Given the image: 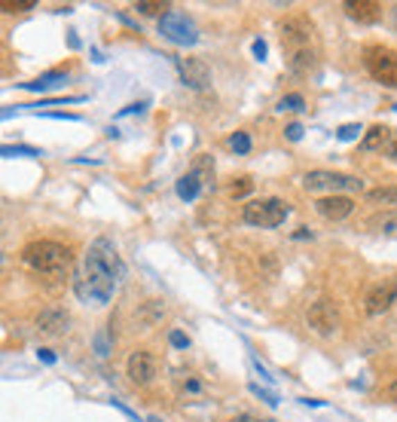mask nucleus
<instances>
[{"label": "nucleus", "mask_w": 397, "mask_h": 422, "mask_svg": "<svg viewBox=\"0 0 397 422\" xmlns=\"http://www.w3.org/2000/svg\"><path fill=\"white\" fill-rule=\"evenodd\" d=\"M126 275V266L117 254L110 239H95L89 245L86 257H83V273H80V297H89L95 303H107L113 297V291L119 288V279Z\"/></svg>", "instance_id": "1"}, {"label": "nucleus", "mask_w": 397, "mask_h": 422, "mask_svg": "<svg viewBox=\"0 0 397 422\" xmlns=\"http://www.w3.org/2000/svg\"><path fill=\"white\" fill-rule=\"evenodd\" d=\"M278 31H281V52L287 58V67L294 74H309L321 56V43L312 19L303 13H294L281 22Z\"/></svg>", "instance_id": "2"}, {"label": "nucleus", "mask_w": 397, "mask_h": 422, "mask_svg": "<svg viewBox=\"0 0 397 422\" xmlns=\"http://www.w3.org/2000/svg\"><path fill=\"white\" fill-rule=\"evenodd\" d=\"M22 260L37 273H65L71 266V248L61 242H52V239H43V242H31L22 248Z\"/></svg>", "instance_id": "3"}, {"label": "nucleus", "mask_w": 397, "mask_h": 422, "mask_svg": "<svg viewBox=\"0 0 397 422\" xmlns=\"http://www.w3.org/2000/svg\"><path fill=\"white\" fill-rule=\"evenodd\" d=\"M287 214H290V205L285 202V199L269 196V199H254V202H248L244 211H242V218H244V224H251V227L272 229V227L285 224Z\"/></svg>", "instance_id": "4"}, {"label": "nucleus", "mask_w": 397, "mask_h": 422, "mask_svg": "<svg viewBox=\"0 0 397 422\" xmlns=\"http://www.w3.org/2000/svg\"><path fill=\"white\" fill-rule=\"evenodd\" d=\"M364 65L376 83H382V86H388V89H397V52L391 46H382V43L366 46Z\"/></svg>", "instance_id": "5"}, {"label": "nucleus", "mask_w": 397, "mask_h": 422, "mask_svg": "<svg viewBox=\"0 0 397 422\" xmlns=\"http://www.w3.org/2000/svg\"><path fill=\"white\" fill-rule=\"evenodd\" d=\"M303 187L312 190V193H321V190H327L330 196H339V193H355V190L364 187L361 178H355V175H346V172H324V168H318V172H309L303 178Z\"/></svg>", "instance_id": "6"}, {"label": "nucleus", "mask_w": 397, "mask_h": 422, "mask_svg": "<svg viewBox=\"0 0 397 422\" xmlns=\"http://www.w3.org/2000/svg\"><path fill=\"white\" fill-rule=\"evenodd\" d=\"M159 34L174 46H193L198 43V28L193 25V19H187L183 13H168L159 19Z\"/></svg>", "instance_id": "7"}, {"label": "nucleus", "mask_w": 397, "mask_h": 422, "mask_svg": "<svg viewBox=\"0 0 397 422\" xmlns=\"http://www.w3.org/2000/svg\"><path fill=\"white\" fill-rule=\"evenodd\" d=\"M394 300H397V279H385L366 291L364 309H366V316H382V312L391 309Z\"/></svg>", "instance_id": "8"}, {"label": "nucleus", "mask_w": 397, "mask_h": 422, "mask_svg": "<svg viewBox=\"0 0 397 422\" xmlns=\"http://www.w3.org/2000/svg\"><path fill=\"white\" fill-rule=\"evenodd\" d=\"M309 325L315 334L330 336V334H336V327H339V312H336V306L330 300H318L309 306Z\"/></svg>", "instance_id": "9"}, {"label": "nucleus", "mask_w": 397, "mask_h": 422, "mask_svg": "<svg viewBox=\"0 0 397 422\" xmlns=\"http://www.w3.org/2000/svg\"><path fill=\"white\" fill-rule=\"evenodd\" d=\"M126 373L135 386H147V382H153V377H156V358H153L147 349H137L128 355Z\"/></svg>", "instance_id": "10"}, {"label": "nucleus", "mask_w": 397, "mask_h": 422, "mask_svg": "<svg viewBox=\"0 0 397 422\" xmlns=\"http://www.w3.org/2000/svg\"><path fill=\"white\" fill-rule=\"evenodd\" d=\"M180 83L189 89H208L211 86V67L202 58H178Z\"/></svg>", "instance_id": "11"}, {"label": "nucleus", "mask_w": 397, "mask_h": 422, "mask_svg": "<svg viewBox=\"0 0 397 422\" xmlns=\"http://www.w3.org/2000/svg\"><path fill=\"white\" fill-rule=\"evenodd\" d=\"M315 211L327 220H346L351 211H355V199L348 196H324L315 202Z\"/></svg>", "instance_id": "12"}, {"label": "nucleus", "mask_w": 397, "mask_h": 422, "mask_svg": "<svg viewBox=\"0 0 397 422\" xmlns=\"http://www.w3.org/2000/svg\"><path fill=\"white\" fill-rule=\"evenodd\" d=\"M71 327V316H67L65 309H43L40 316H37V331H40L43 336H61Z\"/></svg>", "instance_id": "13"}, {"label": "nucleus", "mask_w": 397, "mask_h": 422, "mask_svg": "<svg viewBox=\"0 0 397 422\" xmlns=\"http://www.w3.org/2000/svg\"><path fill=\"white\" fill-rule=\"evenodd\" d=\"M342 10H346L348 19L364 22V25H373V22L382 19V3H376V0H346Z\"/></svg>", "instance_id": "14"}, {"label": "nucleus", "mask_w": 397, "mask_h": 422, "mask_svg": "<svg viewBox=\"0 0 397 422\" xmlns=\"http://www.w3.org/2000/svg\"><path fill=\"white\" fill-rule=\"evenodd\" d=\"M366 227H370L373 233H382V236H397V209L373 214V218L366 220Z\"/></svg>", "instance_id": "15"}, {"label": "nucleus", "mask_w": 397, "mask_h": 422, "mask_svg": "<svg viewBox=\"0 0 397 422\" xmlns=\"http://www.w3.org/2000/svg\"><path fill=\"white\" fill-rule=\"evenodd\" d=\"M202 187H205L202 178H198V175H193V172H187V175H183V178L178 181V196L187 199V202H193V199L202 193Z\"/></svg>", "instance_id": "16"}, {"label": "nucleus", "mask_w": 397, "mask_h": 422, "mask_svg": "<svg viewBox=\"0 0 397 422\" xmlns=\"http://www.w3.org/2000/svg\"><path fill=\"white\" fill-rule=\"evenodd\" d=\"M189 172L198 175V178H202V184L208 187V184H214V159L202 153V156H196V163H193V168H189Z\"/></svg>", "instance_id": "17"}, {"label": "nucleus", "mask_w": 397, "mask_h": 422, "mask_svg": "<svg viewBox=\"0 0 397 422\" xmlns=\"http://www.w3.org/2000/svg\"><path fill=\"white\" fill-rule=\"evenodd\" d=\"M382 144H391V141H388V129L385 126H373L370 132L364 135V150H379Z\"/></svg>", "instance_id": "18"}, {"label": "nucleus", "mask_w": 397, "mask_h": 422, "mask_svg": "<svg viewBox=\"0 0 397 422\" xmlns=\"http://www.w3.org/2000/svg\"><path fill=\"white\" fill-rule=\"evenodd\" d=\"M65 80V71H49V74H43V76H37V80H31V83H22L25 89H49V86H58V83Z\"/></svg>", "instance_id": "19"}, {"label": "nucleus", "mask_w": 397, "mask_h": 422, "mask_svg": "<svg viewBox=\"0 0 397 422\" xmlns=\"http://www.w3.org/2000/svg\"><path fill=\"white\" fill-rule=\"evenodd\" d=\"M373 205H397V187H379V190H370L366 193Z\"/></svg>", "instance_id": "20"}, {"label": "nucleus", "mask_w": 397, "mask_h": 422, "mask_svg": "<svg viewBox=\"0 0 397 422\" xmlns=\"http://www.w3.org/2000/svg\"><path fill=\"white\" fill-rule=\"evenodd\" d=\"M135 10L141 15H168V3H159V0H137Z\"/></svg>", "instance_id": "21"}, {"label": "nucleus", "mask_w": 397, "mask_h": 422, "mask_svg": "<svg viewBox=\"0 0 397 422\" xmlns=\"http://www.w3.org/2000/svg\"><path fill=\"white\" fill-rule=\"evenodd\" d=\"M278 111H305V102H303V95H285L278 102Z\"/></svg>", "instance_id": "22"}, {"label": "nucleus", "mask_w": 397, "mask_h": 422, "mask_svg": "<svg viewBox=\"0 0 397 422\" xmlns=\"http://www.w3.org/2000/svg\"><path fill=\"white\" fill-rule=\"evenodd\" d=\"M364 129L357 126V122H348V126H339V132H336V138L339 141H355V138H361Z\"/></svg>", "instance_id": "23"}, {"label": "nucleus", "mask_w": 397, "mask_h": 422, "mask_svg": "<svg viewBox=\"0 0 397 422\" xmlns=\"http://www.w3.org/2000/svg\"><path fill=\"white\" fill-rule=\"evenodd\" d=\"M229 147H233L235 153H248L251 150V138L244 132H235L233 138H229Z\"/></svg>", "instance_id": "24"}, {"label": "nucleus", "mask_w": 397, "mask_h": 422, "mask_svg": "<svg viewBox=\"0 0 397 422\" xmlns=\"http://www.w3.org/2000/svg\"><path fill=\"white\" fill-rule=\"evenodd\" d=\"M3 6L6 13H25V10H31V6H34V0H3Z\"/></svg>", "instance_id": "25"}, {"label": "nucleus", "mask_w": 397, "mask_h": 422, "mask_svg": "<svg viewBox=\"0 0 397 422\" xmlns=\"http://www.w3.org/2000/svg\"><path fill=\"white\" fill-rule=\"evenodd\" d=\"M251 187H254V181H251V178H239V184L229 187V196H244V193H251Z\"/></svg>", "instance_id": "26"}, {"label": "nucleus", "mask_w": 397, "mask_h": 422, "mask_svg": "<svg viewBox=\"0 0 397 422\" xmlns=\"http://www.w3.org/2000/svg\"><path fill=\"white\" fill-rule=\"evenodd\" d=\"M168 343H171L174 349H187V346H189V340H187V336H183L180 331H171V336H168Z\"/></svg>", "instance_id": "27"}, {"label": "nucleus", "mask_w": 397, "mask_h": 422, "mask_svg": "<svg viewBox=\"0 0 397 422\" xmlns=\"http://www.w3.org/2000/svg\"><path fill=\"white\" fill-rule=\"evenodd\" d=\"M285 135H287V141H300V138H303V126H300V122H290V126L285 129Z\"/></svg>", "instance_id": "28"}, {"label": "nucleus", "mask_w": 397, "mask_h": 422, "mask_svg": "<svg viewBox=\"0 0 397 422\" xmlns=\"http://www.w3.org/2000/svg\"><path fill=\"white\" fill-rule=\"evenodd\" d=\"M229 422H272V419H263V416H257V413H239V416H233Z\"/></svg>", "instance_id": "29"}, {"label": "nucleus", "mask_w": 397, "mask_h": 422, "mask_svg": "<svg viewBox=\"0 0 397 422\" xmlns=\"http://www.w3.org/2000/svg\"><path fill=\"white\" fill-rule=\"evenodd\" d=\"M15 153H28V156H40L34 147H3V156H15Z\"/></svg>", "instance_id": "30"}, {"label": "nucleus", "mask_w": 397, "mask_h": 422, "mask_svg": "<svg viewBox=\"0 0 397 422\" xmlns=\"http://www.w3.org/2000/svg\"><path fill=\"white\" fill-rule=\"evenodd\" d=\"M251 392L260 395V398H263V401H269V404H278V398H275L272 392H266V389H260V386H251Z\"/></svg>", "instance_id": "31"}, {"label": "nucleus", "mask_w": 397, "mask_h": 422, "mask_svg": "<svg viewBox=\"0 0 397 422\" xmlns=\"http://www.w3.org/2000/svg\"><path fill=\"white\" fill-rule=\"evenodd\" d=\"M254 56H257L260 61L266 58V43H263V40H254Z\"/></svg>", "instance_id": "32"}, {"label": "nucleus", "mask_w": 397, "mask_h": 422, "mask_svg": "<svg viewBox=\"0 0 397 422\" xmlns=\"http://www.w3.org/2000/svg\"><path fill=\"white\" fill-rule=\"evenodd\" d=\"M37 355H40V362H46V364H56V355H52L49 349H40Z\"/></svg>", "instance_id": "33"}, {"label": "nucleus", "mask_w": 397, "mask_h": 422, "mask_svg": "<svg viewBox=\"0 0 397 422\" xmlns=\"http://www.w3.org/2000/svg\"><path fill=\"white\" fill-rule=\"evenodd\" d=\"M294 239H312V233H309V229H305V227H300V229H296V233H294Z\"/></svg>", "instance_id": "34"}, {"label": "nucleus", "mask_w": 397, "mask_h": 422, "mask_svg": "<svg viewBox=\"0 0 397 422\" xmlns=\"http://www.w3.org/2000/svg\"><path fill=\"white\" fill-rule=\"evenodd\" d=\"M388 156H391L394 163H397V141H391V144H388Z\"/></svg>", "instance_id": "35"}, {"label": "nucleus", "mask_w": 397, "mask_h": 422, "mask_svg": "<svg viewBox=\"0 0 397 422\" xmlns=\"http://www.w3.org/2000/svg\"><path fill=\"white\" fill-rule=\"evenodd\" d=\"M391 398H394V401H397V380L391 382Z\"/></svg>", "instance_id": "36"}, {"label": "nucleus", "mask_w": 397, "mask_h": 422, "mask_svg": "<svg viewBox=\"0 0 397 422\" xmlns=\"http://www.w3.org/2000/svg\"><path fill=\"white\" fill-rule=\"evenodd\" d=\"M394 22H397V6H394Z\"/></svg>", "instance_id": "37"}]
</instances>
